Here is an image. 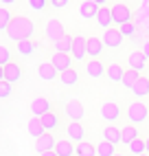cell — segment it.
Listing matches in <instances>:
<instances>
[{
  "instance_id": "obj_1",
  "label": "cell",
  "mask_w": 149,
  "mask_h": 156,
  "mask_svg": "<svg viewBox=\"0 0 149 156\" xmlns=\"http://www.w3.org/2000/svg\"><path fill=\"white\" fill-rule=\"evenodd\" d=\"M33 33H35L33 20H29V18H24V16H18L13 22H11L9 31H7V37L11 40V42L20 44V42H29V40L33 37Z\"/></svg>"
},
{
  "instance_id": "obj_2",
  "label": "cell",
  "mask_w": 149,
  "mask_h": 156,
  "mask_svg": "<svg viewBox=\"0 0 149 156\" xmlns=\"http://www.w3.org/2000/svg\"><path fill=\"white\" fill-rule=\"evenodd\" d=\"M127 121H130V126H143L145 121H149V108L147 103L143 101H132L130 106H127Z\"/></svg>"
},
{
  "instance_id": "obj_3",
  "label": "cell",
  "mask_w": 149,
  "mask_h": 156,
  "mask_svg": "<svg viewBox=\"0 0 149 156\" xmlns=\"http://www.w3.org/2000/svg\"><path fill=\"white\" fill-rule=\"evenodd\" d=\"M101 7H105L103 0H83V2H79V18L81 20H97Z\"/></svg>"
},
{
  "instance_id": "obj_4",
  "label": "cell",
  "mask_w": 149,
  "mask_h": 156,
  "mask_svg": "<svg viewBox=\"0 0 149 156\" xmlns=\"http://www.w3.org/2000/svg\"><path fill=\"white\" fill-rule=\"evenodd\" d=\"M112 18H114V27L121 29L123 24L132 22V9L125 2H114L112 5Z\"/></svg>"
},
{
  "instance_id": "obj_5",
  "label": "cell",
  "mask_w": 149,
  "mask_h": 156,
  "mask_svg": "<svg viewBox=\"0 0 149 156\" xmlns=\"http://www.w3.org/2000/svg\"><path fill=\"white\" fill-rule=\"evenodd\" d=\"M99 114H101L103 121H108L110 126H112L114 121L121 119V106L116 101H103L101 106H99Z\"/></svg>"
},
{
  "instance_id": "obj_6",
  "label": "cell",
  "mask_w": 149,
  "mask_h": 156,
  "mask_svg": "<svg viewBox=\"0 0 149 156\" xmlns=\"http://www.w3.org/2000/svg\"><path fill=\"white\" fill-rule=\"evenodd\" d=\"M64 114L70 119V123H81L83 119V114H86V110H83V103L77 101V99H68L66 103H64Z\"/></svg>"
},
{
  "instance_id": "obj_7",
  "label": "cell",
  "mask_w": 149,
  "mask_h": 156,
  "mask_svg": "<svg viewBox=\"0 0 149 156\" xmlns=\"http://www.w3.org/2000/svg\"><path fill=\"white\" fill-rule=\"evenodd\" d=\"M29 110H31V114H33V117L42 119L44 114L53 112V106H50V101H48L46 97H35V99H31V103H29Z\"/></svg>"
},
{
  "instance_id": "obj_8",
  "label": "cell",
  "mask_w": 149,
  "mask_h": 156,
  "mask_svg": "<svg viewBox=\"0 0 149 156\" xmlns=\"http://www.w3.org/2000/svg\"><path fill=\"white\" fill-rule=\"evenodd\" d=\"M44 35L48 40H53V44H55L57 40H61L64 35H66V31H64V24L59 22V20H48V22L44 24Z\"/></svg>"
},
{
  "instance_id": "obj_9",
  "label": "cell",
  "mask_w": 149,
  "mask_h": 156,
  "mask_svg": "<svg viewBox=\"0 0 149 156\" xmlns=\"http://www.w3.org/2000/svg\"><path fill=\"white\" fill-rule=\"evenodd\" d=\"M103 44H105V48H121L123 46V35H121V31L119 29H116V27H112V29H108V31H105V33H103Z\"/></svg>"
},
{
  "instance_id": "obj_10",
  "label": "cell",
  "mask_w": 149,
  "mask_h": 156,
  "mask_svg": "<svg viewBox=\"0 0 149 156\" xmlns=\"http://www.w3.org/2000/svg\"><path fill=\"white\" fill-rule=\"evenodd\" d=\"M22 66L20 64H16V62H11L9 66H5L2 70H0V77H2L5 81H9V84H16V81H20L22 79Z\"/></svg>"
},
{
  "instance_id": "obj_11",
  "label": "cell",
  "mask_w": 149,
  "mask_h": 156,
  "mask_svg": "<svg viewBox=\"0 0 149 156\" xmlns=\"http://www.w3.org/2000/svg\"><path fill=\"white\" fill-rule=\"evenodd\" d=\"M127 66L143 75V70L147 68V57L143 55V51H132V53L127 55Z\"/></svg>"
},
{
  "instance_id": "obj_12",
  "label": "cell",
  "mask_w": 149,
  "mask_h": 156,
  "mask_svg": "<svg viewBox=\"0 0 149 156\" xmlns=\"http://www.w3.org/2000/svg\"><path fill=\"white\" fill-rule=\"evenodd\" d=\"M57 141H59V139H55L50 132H46L44 136H40V139L35 141V150H37V154H44V152H55Z\"/></svg>"
},
{
  "instance_id": "obj_13",
  "label": "cell",
  "mask_w": 149,
  "mask_h": 156,
  "mask_svg": "<svg viewBox=\"0 0 149 156\" xmlns=\"http://www.w3.org/2000/svg\"><path fill=\"white\" fill-rule=\"evenodd\" d=\"M86 55H88V40L83 35H77L74 37V46H72V59L86 62Z\"/></svg>"
},
{
  "instance_id": "obj_14",
  "label": "cell",
  "mask_w": 149,
  "mask_h": 156,
  "mask_svg": "<svg viewBox=\"0 0 149 156\" xmlns=\"http://www.w3.org/2000/svg\"><path fill=\"white\" fill-rule=\"evenodd\" d=\"M50 64L55 66L59 73H66V70L72 68V55H68V53H53Z\"/></svg>"
},
{
  "instance_id": "obj_15",
  "label": "cell",
  "mask_w": 149,
  "mask_h": 156,
  "mask_svg": "<svg viewBox=\"0 0 149 156\" xmlns=\"http://www.w3.org/2000/svg\"><path fill=\"white\" fill-rule=\"evenodd\" d=\"M37 75L42 81H55L59 79V70L50 64V62H42V64L37 66Z\"/></svg>"
},
{
  "instance_id": "obj_16",
  "label": "cell",
  "mask_w": 149,
  "mask_h": 156,
  "mask_svg": "<svg viewBox=\"0 0 149 156\" xmlns=\"http://www.w3.org/2000/svg\"><path fill=\"white\" fill-rule=\"evenodd\" d=\"M66 136H68L74 145H77V143H83V141H86V128H83L81 123L74 121V123H70V126L66 128Z\"/></svg>"
},
{
  "instance_id": "obj_17",
  "label": "cell",
  "mask_w": 149,
  "mask_h": 156,
  "mask_svg": "<svg viewBox=\"0 0 149 156\" xmlns=\"http://www.w3.org/2000/svg\"><path fill=\"white\" fill-rule=\"evenodd\" d=\"M86 75L92 77V79H101L103 75H108V66L101 64L99 59H90L86 64Z\"/></svg>"
},
{
  "instance_id": "obj_18",
  "label": "cell",
  "mask_w": 149,
  "mask_h": 156,
  "mask_svg": "<svg viewBox=\"0 0 149 156\" xmlns=\"http://www.w3.org/2000/svg\"><path fill=\"white\" fill-rule=\"evenodd\" d=\"M97 24L103 29V31H108L114 27V18H112V7H101L99 9V16H97Z\"/></svg>"
},
{
  "instance_id": "obj_19",
  "label": "cell",
  "mask_w": 149,
  "mask_h": 156,
  "mask_svg": "<svg viewBox=\"0 0 149 156\" xmlns=\"http://www.w3.org/2000/svg\"><path fill=\"white\" fill-rule=\"evenodd\" d=\"M26 132H29V136H33L37 141L40 136H44V134H46V128H44V123H42V119L31 117L29 123H26Z\"/></svg>"
},
{
  "instance_id": "obj_20",
  "label": "cell",
  "mask_w": 149,
  "mask_h": 156,
  "mask_svg": "<svg viewBox=\"0 0 149 156\" xmlns=\"http://www.w3.org/2000/svg\"><path fill=\"white\" fill-rule=\"evenodd\" d=\"M125 73H127V68H123L121 64H116V62L108 64V79L112 81V84H123Z\"/></svg>"
},
{
  "instance_id": "obj_21",
  "label": "cell",
  "mask_w": 149,
  "mask_h": 156,
  "mask_svg": "<svg viewBox=\"0 0 149 156\" xmlns=\"http://www.w3.org/2000/svg\"><path fill=\"white\" fill-rule=\"evenodd\" d=\"M57 156H74L77 154V145H74L70 139H59L57 141V147H55Z\"/></svg>"
},
{
  "instance_id": "obj_22",
  "label": "cell",
  "mask_w": 149,
  "mask_h": 156,
  "mask_svg": "<svg viewBox=\"0 0 149 156\" xmlns=\"http://www.w3.org/2000/svg\"><path fill=\"white\" fill-rule=\"evenodd\" d=\"M103 51H105V44L101 37H88V55L92 59H99L103 55Z\"/></svg>"
},
{
  "instance_id": "obj_23",
  "label": "cell",
  "mask_w": 149,
  "mask_h": 156,
  "mask_svg": "<svg viewBox=\"0 0 149 156\" xmlns=\"http://www.w3.org/2000/svg\"><path fill=\"white\" fill-rule=\"evenodd\" d=\"M103 141H108L112 145L123 143V130H119L116 126H108V128L103 130Z\"/></svg>"
},
{
  "instance_id": "obj_24",
  "label": "cell",
  "mask_w": 149,
  "mask_h": 156,
  "mask_svg": "<svg viewBox=\"0 0 149 156\" xmlns=\"http://www.w3.org/2000/svg\"><path fill=\"white\" fill-rule=\"evenodd\" d=\"M42 123H44V128H46V132H55L59 126H61V119H59V114L53 110V112H48V114H44V117H42Z\"/></svg>"
},
{
  "instance_id": "obj_25",
  "label": "cell",
  "mask_w": 149,
  "mask_h": 156,
  "mask_svg": "<svg viewBox=\"0 0 149 156\" xmlns=\"http://www.w3.org/2000/svg\"><path fill=\"white\" fill-rule=\"evenodd\" d=\"M55 53H68V55H72V46H74V37H70L68 33L64 35L61 40H57L55 44Z\"/></svg>"
},
{
  "instance_id": "obj_26",
  "label": "cell",
  "mask_w": 149,
  "mask_h": 156,
  "mask_svg": "<svg viewBox=\"0 0 149 156\" xmlns=\"http://www.w3.org/2000/svg\"><path fill=\"white\" fill-rule=\"evenodd\" d=\"M132 95H134L138 101H143L145 97H149V79H147V77H140V81L132 88Z\"/></svg>"
},
{
  "instance_id": "obj_27",
  "label": "cell",
  "mask_w": 149,
  "mask_h": 156,
  "mask_svg": "<svg viewBox=\"0 0 149 156\" xmlns=\"http://www.w3.org/2000/svg\"><path fill=\"white\" fill-rule=\"evenodd\" d=\"M59 84L61 86H77L79 84V75H77V70H74V68H70V70H66V73H59Z\"/></svg>"
},
{
  "instance_id": "obj_28",
  "label": "cell",
  "mask_w": 149,
  "mask_h": 156,
  "mask_svg": "<svg viewBox=\"0 0 149 156\" xmlns=\"http://www.w3.org/2000/svg\"><path fill=\"white\" fill-rule=\"evenodd\" d=\"M140 73H136V70H132V68H127V73H125V77H123V86L127 88V90H132L138 81H140Z\"/></svg>"
},
{
  "instance_id": "obj_29",
  "label": "cell",
  "mask_w": 149,
  "mask_h": 156,
  "mask_svg": "<svg viewBox=\"0 0 149 156\" xmlns=\"http://www.w3.org/2000/svg\"><path fill=\"white\" fill-rule=\"evenodd\" d=\"M127 147H130L132 156H143V154H147V139H136L134 143L127 145Z\"/></svg>"
},
{
  "instance_id": "obj_30",
  "label": "cell",
  "mask_w": 149,
  "mask_h": 156,
  "mask_svg": "<svg viewBox=\"0 0 149 156\" xmlns=\"http://www.w3.org/2000/svg\"><path fill=\"white\" fill-rule=\"evenodd\" d=\"M37 51V44L33 42V40H29V42H20L18 44V55L20 57H31Z\"/></svg>"
},
{
  "instance_id": "obj_31",
  "label": "cell",
  "mask_w": 149,
  "mask_h": 156,
  "mask_svg": "<svg viewBox=\"0 0 149 156\" xmlns=\"http://www.w3.org/2000/svg\"><path fill=\"white\" fill-rule=\"evenodd\" d=\"M97 154L99 156H116V145H112V143H108V141H99L97 143Z\"/></svg>"
},
{
  "instance_id": "obj_32",
  "label": "cell",
  "mask_w": 149,
  "mask_h": 156,
  "mask_svg": "<svg viewBox=\"0 0 149 156\" xmlns=\"http://www.w3.org/2000/svg\"><path fill=\"white\" fill-rule=\"evenodd\" d=\"M13 13L9 11V9H0V31L2 33H7L9 31V27H11V22H13Z\"/></svg>"
},
{
  "instance_id": "obj_33",
  "label": "cell",
  "mask_w": 149,
  "mask_h": 156,
  "mask_svg": "<svg viewBox=\"0 0 149 156\" xmlns=\"http://www.w3.org/2000/svg\"><path fill=\"white\" fill-rule=\"evenodd\" d=\"M77 156H99L97 154V145L92 143H77Z\"/></svg>"
},
{
  "instance_id": "obj_34",
  "label": "cell",
  "mask_w": 149,
  "mask_h": 156,
  "mask_svg": "<svg viewBox=\"0 0 149 156\" xmlns=\"http://www.w3.org/2000/svg\"><path fill=\"white\" fill-rule=\"evenodd\" d=\"M136 139H140V134H138V128L136 126H125L123 128V143H134Z\"/></svg>"
},
{
  "instance_id": "obj_35",
  "label": "cell",
  "mask_w": 149,
  "mask_h": 156,
  "mask_svg": "<svg viewBox=\"0 0 149 156\" xmlns=\"http://www.w3.org/2000/svg\"><path fill=\"white\" fill-rule=\"evenodd\" d=\"M11 92H13V84H9V81L0 79V99L7 101L9 97H11Z\"/></svg>"
},
{
  "instance_id": "obj_36",
  "label": "cell",
  "mask_w": 149,
  "mask_h": 156,
  "mask_svg": "<svg viewBox=\"0 0 149 156\" xmlns=\"http://www.w3.org/2000/svg\"><path fill=\"white\" fill-rule=\"evenodd\" d=\"M11 64V48L9 46H0V66H9Z\"/></svg>"
},
{
  "instance_id": "obj_37",
  "label": "cell",
  "mask_w": 149,
  "mask_h": 156,
  "mask_svg": "<svg viewBox=\"0 0 149 156\" xmlns=\"http://www.w3.org/2000/svg\"><path fill=\"white\" fill-rule=\"evenodd\" d=\"M29 9H33V11H44L46 7H50V2L48 0H29Z\"/></svg>"
},
{
  "instance_id": "obj_38",
  "label": "cell",
  "mask_w": 149,
  "mask_h": 156,
  "mask_svg": "<svg viewBox=\"0 0 149 156\" xmlns=\"http://www.w3.org/2000/svg\"><path fill=\"white\" fill-rule=\"evenodd\" d=\"M119 31H121V35H123V37H134V35L138 33V31H136V27H134V22H127V24H123Z\"/></svg>"
},
{
  "instance_id": "obj_39",
  "label": "cell",
  "mask_w": 149,
  "mask_h": 156,
  "mask_svg": "<svg viewBox=\"0 0 149 156\" xmlns=\"http://www.w3.org/2000/svg\"><path fill=\"white\" fill-rule=\"evenodd\" d=\"M70 2H68V0H50V7L53 9H66Z\"/></svg>"
},
{
  "instance_id": "obj_40",
  "label": "cell",
  "mask_w": 149,
  "mask_h": 156,
  "mask_svg": "<svg viewBox=\"0 0 149 156\" xmlns=\"http://www.w3.org/2000/svg\"><path fill=\"white\" fill-rule=\"evenodd\" d=\"M140 51H143V55H145V57H147V62H149V40H145V44H143V48H140Z\"/></svg>"
},
{
  "instance_id": "obj_41",
  "label": "cell",
  "mask_w": 149,
  "mask_h": 156,
  "mask_svg": "<svg viewBox=\"0 0 149 156\" xmlns=\"http://www.w3.org/2000/svg\"><path fill=\"white\" fill-rule=\"evenodd\" d=\"M0 2H2V5H5V7H11V5H13V2H16V0H0Z\"/></svg>"
},
{
  "instance_id": "obj_42",
  "label": "cell",
  "mask_w": 149,
  "mask_h": 156,
  "mask_svg": "<svg viewBox=\"0 0 149 156\" xmlns=\"http://www.w3.org/2000/svg\"><path fill=\"white\" fill-rule=\"evenodd\" d=\"M40 156H57L55 152H44V154H40Z\"/></svg>"
},
{
  "instance_id": "obj_43",
  "label": "cell",
  "mask_w": 149,
  "mask_h": 156,
  "mask_svg": "<svg viewBox=\"0 0 149 156\" xmlns=\"http://www.w3.org/2000/svg\"><path fill=\"white\" fill-rule=\"evenodd\" d=\"M147 154H149V136H147Z\"/></svg>"
},
{
  "instance_id": "obj_44",
  "label": "cell",
  "mask_w": 149,
  "mask_h": 156,
  "mask_svg": "<svg viewBox=\"0 0 149 156\" xmlns=\"http://www.w3.org/2000/svg\"><path fill=\"white\" fill-rule=\"evenodd\" d=\"M116 156H123V154H116Z\"/></svg>"
},
{
  "instance_id": "obj_45",
  "label": "cell",
  "mask_w": 149,
  "mask_h": 156,
  "mask_svg": "<svg viewBox=\"0 0 149 156\" xmlns=\"http://www.w3.org/2000/svg\"><path fill=\"white\" fill-rule=\"evenodd\" d=\"M143 156H149V154H143Z\"/></svg>"
}]
</instances>
